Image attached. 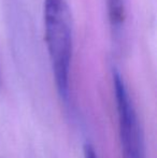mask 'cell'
<instances>
[{
    "label": "cell",
    "mask_w": 157,
    "mask_h": 158,
    "mask_svg": "<svg viewBox=\"0 0 157 158\" xmlns=\"http://www.w3.org/2000/svg\"><path fill=\"white\" fill-rule=\"evenodd\" d=\"M44 35L57 92L67 102L72 59L71 15L65 0H44Z\"/></svg>",
    "instance_id": "6da1fadb"
},
{
    "label": "cell",
    "mask_w": 157,
    "mask_h": 158,
    "mask_svg": "<svg viewBox=\"0 0 157 158\" xmlns=\"http://www.w3.org/2000/svg\"><path fill=\"white\" fill-rule=\"evenodd\" d=\"M112 80L123 158H147L144 137L136 108L125 81L116 69L112 72Z\"/></svg>",
    "instance_id": "7a4b0ae2"
},
{
    "label": "cell",
    "mask_w": 157,
    "mask_h": 158,
    "mask_svg": "<svg viewBox=\"0 0 157 158\" xmlns=\"http://www.w3.org/2000/svg\"><path fill=\"white\" fill-rule=\"evenodd\" d=\"M108 13L109 19L114 31L122 27L125 19V3L124 0H108Z\"/></svg>",
    "instance_id": "3957f363"
},
{
    "label": "cell",
    "mask_w": 157,
    "mask_h": 158,
    "mask_svg": "<svg viewBox=\"0 0 157 158\" xmlns=\"http://www.w3.org/2000/svg\"><path fill=\"white\" fill-rule=\"evenodd\" d=\"M83 154H84V158H98L96 151H95V148L90 144H86L84 146Z\"/></svg>",
    "instance_id": "277c9868"
}]
</instances>
